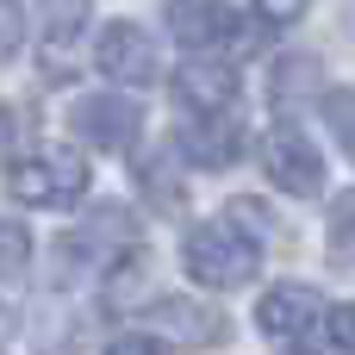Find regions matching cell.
<instances>
[{
    "label": "cell",
    "mask_w": 355,
    "mask_h": 355,
    "mask_svg": "<svg viewBox=\"0 0 355 355\" xmlns=\"http://www.w3.org/2000/svg\"><path fill=\"white\" fill-rule=\"evenodd\" d=\"M181 262H187V275H193L200 287H243V281H256L262 250H256L250 225L212 218V225H193V231H187Z\"/></svg>",
    "instance_id": "6da1fadb"
},
{
    "label": "cell",
    "mask_w": 355,
    "mask_h": 355,
    "mask_svg": "<svg viewBox=\"0 0 355 355\" xmlns=\"http://www.w3.org/2000/svg\"><path fill=\"white\" fill-rule=\"evenodd\" d=\"M6 193L19 206H69V200L87 193V162L75 150H62V144L56 150H37V156H25L6 175Z\"/></svg>",
    "instance_id": "7a4b0ae2"
},
{
    "label": "cell",
    "mask_w": 355,
    "mask_h": 355,
    "mask_svg": "<svg viewBox=\"0 0 355 355\" xmlns=\"http://www.w3.org/2000/svg\"><path fill=\"white\" fill-rule=\"evenodd\" d=\"M69 125H75L81 144L125 156V150L137 144V131H144V112H137V100H125V94H87V100H75Z\"/></svg>",
    "instance_id": "3957f363"
},
{
    "label": "cell",
    "mask_w": 355,
    "mask_h": 355,
    "mask_svg": "<svg viewBox=\"0 0 355 355\" xmlns=\"http://www.w3.org/2000/svg\"><path fill=\"white\" fill-rule=\"evenodd\" d=\"M262 168H268L275 187H287V193H300V200H312V193L324 187V156L312 150V137H306L300 125H275V131H268Z\"/></svg>",
    "instance_id": "277c9868"
},
{
    "label": "cell",
    "mask_w": 355,
    "mask_h": 355,
    "mask_svg": "<svg viewBox=\"0 0 355 355\" xmlns=\"http://www.w3.org/2000/svg\"><path fill=\"white\" fill-rule=\"evenodd\" d=\"M100 75H112L119 87H150L156 81V44H150V31L144 25H106L100 31Z\"/></svg>",
    "instance_id": "5b68a950"
},
{
    "label": "cell",
    "mask_w": 355,
    "mask_h": 355,
    "mask_svg": "<svg viewBox=\"0 0 355 355\" xmlns=\"http://www.w3.org/2000/svg\"><path fill=\"white\" fill-rule=\"evenodd\" d=\"M168 25L187 50H225L243 44V25L231 12V0H168Z\"/></svg>",
    "instance_id": "8992f818"
},
{
    "label": "cell",
    "mask_w": 355,
    "mask_h": 355,
    "mask_svg": "<svg viewBox=\"0 0 355 355\" xmlns=\"http://www.w3.org/2000/svg\"><path fill=\"white\" fill-rule=\"evenodd\" d=\"M237 150H243V125L231 112H187V125H181V156L187 162L225 168V162H237Z\"/></svg>",
    "instance_id": "52a82bcc"
},
{
    "label": "cell",
    "mask_w": 355,
    "mask_h": 355,
    "mask_svg": "<svg viewBox=\"0 0 355 355\" xmlns=\"http://www.w3.org/2000/svg\"><path fill=\"white\" fill-rule=\"evenodd\" d=\"M256 324H262L268 337H281V343H300L306 331L324 324V300H318L312 287H275V293H262Z\"/></svg>",
    "instance_id": "ba28073f"
},
{
    "label": "cell",
    "mask_w": 355,
    "mask_h": 355,
    "mask_svg": "<svg viewBox=\"0 0 355 355\" xmlns=\"http://www.w3.org/2000/svg\"><path fill=\"white\" fill-rule=\"evenodd\" d=\"M150 324H156L162 337L187 343V349H206V343L225 337V318L206 312V306H193V300H156V306H150Z\"/></svg>",
    "instance_id": "9c48e42d"
},
{
    "label": "cell",
    "mask_w": 355,
    "mask_h": 355,
    "mask_svg": "<svg viewBox=\"0 0 355 355\" xmlns=\"http://www.w3.org/2000/svg\"><path fill=\"white\" fill-rule=\"evenodd\" d=\"M175 100H181L187 112H231L237 75H231V69H212V62H193V69L175 75Z\"/></svg>",
    "instance_id": "30bf717a"
},
{
    "label": "cell",
    "mask_w": 355,
    "mask_h": 355,
    "mask_svg": "<svg viewBox=\"0 0 355 355\" xmlns=\"http://www.w3.org/2000/svg\"><path fill=\"white\" fill-rule=\"evenodd\" d=\"M312 75H318V62H312V56H293V62H281V69H275V106H293L300 94H312V87H318Z\"/></svg>",
    "instance_id": "8fae6325"
},
{
    "label": "cell",
    "mask_w": 355,
    "mask_h": 355,
    "mask_svg": "<svg viewBox=\"0 0 355 355\" xmlns=\"http://www.w3.org/2000/svg\"><path fill=\"white\" fill-rule=\"evenodd\" d=\"M25 262H31V231L12 225V218H0V281H19Z\"/></svg>",
    "instance_id": "7c38bea8"
},
{
    "label": "cell",
    "mask_w": 355,
    "mask_h": 355,
    "mask_svg": "<svg viewBox=\"0 0 355 355\" xmlns=\"http://www.w3.org/2000/svg\"><path fill=\"white\" fill-rule=\"evenodd\" d=\"M331 256L355 262V193H337V206H331Z\"/></svg>",
    "instance_id": "4fadbf2b"
},
{
    "label": "cell",
    "mask_w": 355,
    "mask_h": 355,
    "mask_svg": "<svg viewBox=\"0 0 355 355\" xmlns=\"http://www.w3.org/2000/svg\"><path fill=\"white\" fill-rule=\"evenodd\" d=\"M25 44V6L19 0H0V62H12Z\"/></svg>",
    "instance_id": "5bb4252c"
},
{
    "label": "cell",
    "mask_w": 355,
    "mask_h": 355,
    "mask_svg": "<svg viewBox=\"0 0 355 355\" xmlns=\"http://www.w3.org/2000/svg\"><path fill=\"white\" fill-rule=\"evenodd\" d=\"M331 125H337V144L355 156V94H331Z\"/></svg>",
    "instance_id": "9a60e30c"
},
{
    "label": "cell",
    "mask_w": 355,
    "mask_h": 355,
    "mask_svg": "<svg viewBox=\"0 0 355 355\" xmlns=\"http://www.w3.org/2000/svg\"><path fill=\"white\" fill-rule=\"evenodd\" d=\"M324 331H331V343L343 355H355V306H337V312H324Z\"/></svg>",
    "instance_id": "2e32d148"
},
{
    "label": "cell",
    "mask_w": 355,
    "mask_h": 355,
    "mask_svg": "<svg viewBox=\"0 0 355 355\" xmlns=\"http://www.w3.org/2000/svg\"><path fill=\"white\" fill-rule=\"evenodd\" d=\"M256 12H262L268 25H293V19L306 12V0H256Z\"/></svg>",
    "instance_id": "e0dca14e"
},
{
    "label": "cell",
    "mask_w": 355,
    "mask_h": 355,
    "mask_svg": "<svg viewBox=\"0 0 355 355\" xmlns=\"http://www.w3.org/2000/svg\"><path fill=\"white\" fill-rule=\"evenodd\" d=\"M106 355H162V349H156L150 337H112V343H106Z\"/></svg>",
    "instance_id": "ac0fdd59"
},
{
    "label": "cell",
    "mask_w": 355,
    "mask_h": 355,
    "mask_svg": "<svg viewBox=\"0 0 355 355\" xmlns=\"http://www.w3.org/2000/svg\"><path fill=\"white\" fill-rule=\"evenodd\" d=\"M12 349V312H6V306H0V355Z\"/></svg>",
    "instance_id": "d6986e66"
},
{
    "label": "cell",
    "mask_w": 355,
    "mask_h": 355,
    "mask_svg": "<svg viewBox=\"0 0 355 355\" xmlns=\"http://www.w3.org/2000/svg\"><path fill=\"white\" fill-rule=\"evenodd\" d=\"M6 144H12V112L0 106V150H6Z\"/></svg>",
    "instance_id": "ffe728a7"
}]
</instances>
